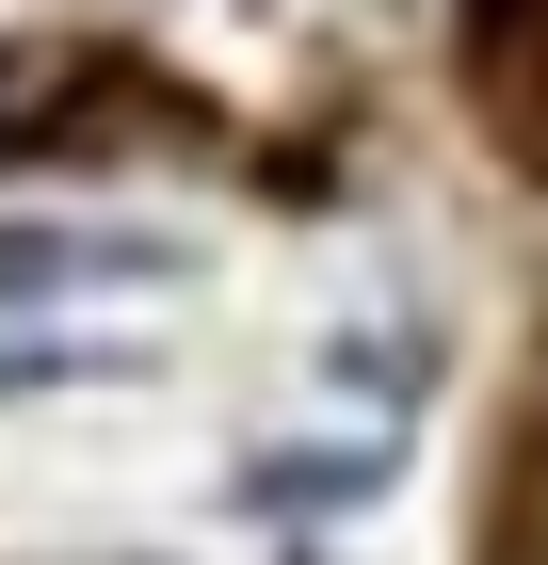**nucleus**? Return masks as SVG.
<instances>
[{
    "mask_svg": "<svg viewBox=\"0 0 548 565\" xmlns=\"http://www.w3.org/2000/svg\"><path fill=\"white\" fill-rule=\"evenodd\" d=\"M162 275H178L162 226H0V340H65V307L162 291Z\"/></svg>",
    "mask_w": 548,
    "mask_h": 565,
    "instance_id": "nucleus-1",
    "label": "nucleus"
}]
</instances>
